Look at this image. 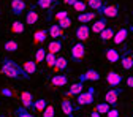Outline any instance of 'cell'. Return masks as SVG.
<instances>
[{
    "instance_id": "obj_1",
    "label": "cell",
    "mask_w": 133,
    "mask_h": 117,
    "mask_svg": "<svg viewBox=\"0 0 133 117\" xmlns=\"http://www.w3.org/2000/svg\"><path fill=\"white\" fill-rule=\"evenodd\" d=\"M2 73H3L5 76L11 78V79H21V78H22V79H27V78H29V76L24 73V70H22L14 60H11V59H5V60H3Z\"/></svg>"
},
{
    "instance_id": "obj_2",
    "label": "cell",
    "mask_w": 133,
    "mask_h": 117,
    "mask_svg": "<svg viewBox=\"0 0 133 117\" xmlns=\"http://www.w3.org/2000/svg\"><path fill=\"white\" fill-rule=\"evenodd\" d=\"M95 100V87H89L86 92H81L78 95V106H87V105H92Z\"/></svg>"
},
{
    "instance_id": "obj_3",
    "label": "cell",
    "mask_w": 133,
    "mask_h": 117,
    "mask_svg": "<svg viewBox=\"0 0 133 117\" xmlns=\"http://www.w3.org/2000/svg\"><path fill=\"white\" fill-rule=\"evenodd\" d=\"M84 56H86V44L81 43V41L73 44V47H71V59L75 62H79L81 59H84Z\"/></svg>"
},
{
    "instance_id": "obj_4",
    "label": "cell",
    "mask_w": 133,
    "mask_h": 117,
    "mask_svg": "<svg viewBox=\"0 0 133 117\" xmlns=\"http://www.w3.org/2000/svg\"><path fill=\"white\" fill-rule=\"evenodd\" d=\"M121 92H122V89H121V87H116V89L108 90V92H106V95H105V103H108L109 106H114L116 103H117V98H119Z\"/></svg>"
},
{
    "instance_id": "obj_5",
    "label": "cell",
    "mask_w": 133,
    "mask_h": 117,
    "mask_svg": "<svg viewBox=\"0 0 133 117\" xmlns=\"http://www.w3.org/2000/svg\"><path fill=\"white\" fill-rule=\"evenodd\" d=\"M76 38L81 41V43H84L89 37H90V27H87L86 24H82V25H79L78 29H76Z\"/></svg>"
},
{
    "instance_id": "obj_6",
    "label": "cell",
    "mask_w": 133,
    "mask_h": 117,
    "mask_svg": "<svg viewBox=\"0 0 133 117\" xmlns=\"http://www.w3.org/2000/svg\"><path fill=\"white\" fill-rule=\"evenodd\" d=\"M106 82L112 87H117L122 84V74H119L117 71H109L106 74Z\"/></svg>"
},
{
    "instance_id": "obj_7",
    "label": "cell",
    "mask_w": 133,
    "mask_h": 117,
    "mask_svg": "<svg viewBox=\"0 0 133 117\" xmlns=\"http://www.w3.org/2000/svg\"><path fill=\"white\" fill-rule=\"evenodd\" d=\"M100 78V73L97 71V70H94V68H90V70H87L84 74H81V78H79V82H82L84 84L86 81H98Z\"/></svg>"
},
{
    "instance_id": "obj_8",
    "label": "cell",
    "mask_w": 133,
    "mask_h": 117,
    "mask_svg": "<svg viewBox=\"0 0 133 117\" xmlns=\"http://www.w3.org/2000/svg\"><path fill=\"white\" fill-rule=\"evenodd\" d=\"M127 37H128V29L127 27H122V29H119L117 32L114 33L112 41H114V44H121V43H124L127 40Z\"/></svg>"
},
{
    "instance_id": "obj_9",
    "label": "cell",
    "mask_w": 133,
    "mask_h": 117,
    "mask_svg": "<svg viewBox=\"0 0 133 117\" xmlns=\"http://www.w3.org/2000/svg\"><path fill=\"white\" fill-rule=\"evenodd\" d=\"M21 105H22V108H25V109L33 108V95H32L30 92H27V90L21 92Z\"/></svg>"
},
{
    "instance_id": "obj_10",
    "label": "cell",
    "mask_w": 133,
    "mask_h": 117,
    "mask_svg": "<svg viewBox=\"0 0 133 117\" xmlns=\"http://www.w3.org/2000/svg\"><path fill=\"white\" fill-rule=\"evenodd\" d=\"M105 57L109 63H116V62H119L121 60V54L117 49H114V47H108L106 49V52H105Z\"/></svg>"
},
{
    "instance_id": "obj_11",
    "label": "cell",
    "mask_w": 133,
    "mask_h": 117,
    "mask_svg": "<svg viewBox=\"0 0 133 117\" xmlns=\"http://www.w3.org/2000/svg\"><path fill=\"white\" fill-rule=\"evenodd\" d=\"M117 6L116 5H105V8L102 10V13L100 14H103L105 18H108V19H112V18H116L117 16Z\"/></svg>"
},
{
    "instance_id": "obj_12",
    "label": "cell",
    "mask_w": 133,
    "mask_h": 117,
    "mask_svg": "<svg viewBox=\"0 0 133 117\" xmlns=\"http://www.w3.org/2000/svg\"><path fill=\"white\" fill-rule=\"evenodd\" d=\"M25 8H27V5H25L24 0H13V2H11V10H13L14 14H21V13H24Z\"/></svg>"
},
{
    "instance_id": "obj_13",
    "label": "cell",
    "mask_w": 133,
    "mask_h": 117,
    "mask_svg": "<svg viewBox=\"0 0 133 117\" xmlns=\"http://www.w3.org/2000/svg\"><path fill=\"white\" fill-rule=\"evenodd\" d=\"M108 25H106V18H102V19H98L97 22H94L92 24V27H90V32H94V33H102L105 29H106Z\"/></svg>"
},
{
    "instance_id": "obj_14",
    "label": "cell",
    "mask_w": 133,
    "mask_h": 117,
    "mask_svg": "<svg viewBox=\"0 0 133 117\" xmlns=\"http://www.w3.org/2000/svg\"><path fill=\"white\" fill-rule=\"evenodd\" d=\"M81 92H84V84L82 82H75V84H71V87H70V90L66 92V95L68 97H78Z\"/></svg>"
},
{
    "instance_id": "obj_15",
    "label": "cell",
    "mask_w": 133,
    "mask_h": 117,
    "mask_svg": "<svg viewBox=\"0 0 133 117\" xmlns=\"http://www.w3.org/2000/svg\"><path fill=\"white\" fill-rule=\"evenodd\" d=\"M21 68L24 70V73H25L27 76H29V74H35V73H37V63L32 62V60H25V62L22 63Z\"/></svg>"
},
{
    "instance_id": "obj_16",
    "label": "cell",
    "mask_w": 133,
    "mask_h": 117,
    "mask_svg": "<svg viewBox=\"0 0 133 117\" xmlns=\"http://www.w3.org/2000/svg\"><path fill=\"white\" fill-rule=\"evenodd\" d=\"M51 84L56 86V87H63L68 84V78H66L65 74H56L52 79H51Z\"/></svg>"
},
{
    "instance_id": "obj_17",
    "label": "cell",
    "mask_w": 133,
    "mask_h": 117,
    "mask_svg": "<svg viewBox=\"0 0 133 117\" xmlns=\"http://www.w3.org/2000/svg\"><path fill=\"white\" fill-rule=\"evenodd\" d=\"M46 38H48V32H46L44 29L37 30L35 33H33V43H35V44H41V43H44Z\"/></svg>"
},
{
    "instance_id": "obj_18",
    "label": "cell",
    "mask_w": 133,
    "mask_h": 117,
    "mask_svg": "<svg viewBox=\"0 0 133 117\" xmlns=\"http://www.w3.org/2000/svg\"><path fill=\"white\" fill-rule=\"evenodd\" d=\"M62 51V43L59 40H52V41H49L48 43V52H51V54H57Z\"/></svg>"
},
{
    "instance_id": "obj_19",
    "label": "cell",
    "mask_w": 133,
    "mask_h": 117,
    "mask_svg": "<svg viewBox=\"0 0 133 117\" xmlns=\"http://www.w3.org/2000/svg\"><path fill=\"white\" fill-rule=\"evenodd\" d=\"M62 111H63V114L65 115H73V112H75V106L71 105V101L70 100H62Z\"/></svg>"
},
{
    "instance_id": "obj_20",
    "label": "cell",
    "mask_w": 133,
    "mask_h": 117,
    "mask_svg": "<svg viewBox=\"0 0 133 117\" xmlns=\"http://www.w3.org/2000/svg\"><path fill=\"white\" fill-rule=\"evenodd\" d=\"M48 33H49V37H52L54 40H57L59 37H62V35H63V30H62V29H60L57 24H52L51 27H49Z\"/></svg>"
},
{
    "instance_id": "obj_21",
    "label": "cell",
    "mask_w": 133,
    "mask_h": 117,
    "mask_svg": "<svg viewBox=\"0 0 133 117\" xmlns=\"http://www.w3.org/2000/svg\"><path fill=\"white\" fill-rule=\"evenodd\" d=\"M38 19H40L38 13H37L35 10H32V11H29V13H27V16H25V24L33 25V24H37V22H38Z\"/></svg>"
},
{
    "instance_id": "obj_22",
    "label": "cell",
    "mask_w": 133,
    "mask_h": 117,
    "mask_svg": "<svg viewBox=\"0 0 133 117\" xmlns=\"http://www.w3.org/2000/svg\"><path fill=\"white\" fill-rule=\"evenodd\" d=\"M87 6H90L94 11H97V13H102V10L105 8V5H103V2L102 0H87Z\"/></svg>"
},
{
    "instance_id": "obj_23",
    "label": "cell",
    "mask_w": 133,
    "mask_h": 117,
    "mask_svg": "<svg viewBox=\"0 0 133 117\" xmlns=\"http://www.w3.org/2000/svg\"><path fill=\"white\" fill-rule=\"evenodd\" d=\"M94 18H95V11H89V13H81V14L78 16V21H79V22H84V24H87V22L94 21Z\"/></svg>"
},
{
    "instance_id": "obj_24",
    "label": "cell",
    "mask_w": 133,
    "mask_h": 117,
    "mask_svg": "<svg viewBox=\"0 0 133 117\" xmlns=\"http://www.w3.org/2000/svg\"><path fill=\"white\" fill-rule=\"evenodd\" d=\"M3 47H5L6 52H16V51L19 49V43L14 41V40H8V41L3 44Z\"/></svg>"
},
{
    "instance_id": "obj_25",
    "label": "cell",
    "mask_w": 133,
    "mask_h": 117,
    "mask_svg": "<svg viewBox=\"0 0 133 117\" xmlns=\"http://www.w3.org/2000/svg\"><path fill=\"white\" fill-rule=\"evenodd\" d=\"M114 29L112 27H106L102 33H100V38H102L103 41H108V40H112V37H114Z\"/></svg>"
},
{
    "instance_id": "obj_26",
    "label": "cell",
    "mask_w": 133,
    "mask_h": 117,
    "mask_svg": "<svg viewBox=\"0 0 133 117\" xmlns=\"http://www.w3.org/2000/svg\"><path fill=\"white\" fill-rule=\"evenodd\" d=\"M68 66V62H66L65 57H57L56 59V63H54V70L59 71V70H65Z\"/></svg>"
},
{
    "instance_id": "obj_27",
    "label": "cell",
    "mask_w": 133,
    "mask_h": 117,
    "mask_svg": "<svg viewBox=\"0 0 133 117\" xmlns=\"http://www.w3.org/2000/svg\"><path fill=\"white\" fill-rule=\"evenodd\" d=\"M46 106H48V105H46V100H44V98H38V100H35V101H33V108H35L37 112H43Z\"/></svg>"
},
{
    "instance_id": "obj_28",
    "label": "cell",
    "mask_w": 133,
    "mask_h": 117,
    "mask_svg": "<svg viewBox=\"0 0 133 117\" xmlns=\"http://www.w3.org/2000/svg\"><path fill=\"white\" fill-rule=\"evenodd\" d=\"M24 30H25V25L19 21H14L11 24V32L13 33H24Z\"/></svg>"
},
{
    "instance_id": "obj_29",
    "label": "cell",
    "mask_w": 133,
    "mask_h": 117,
    "mask_svg": "<svg viewBox=\"0 0 133 117\" xmlns=\"http://www.w3.org/2000/svg\"><path fill=\"white\" fill-rule=\"evenodd\" d=\"M46 49L44 47H40V49H37V52H35V63H41V62H44V57H46Z\"/></svg>"
},
{
    "instance_id": "obj_30",
    "label": "cell",
    "mask_w": 133,
    "mask_h": 117,
    "mask_svg": "<svg viewBox=\"0 0 133 117\" xmlns=\"http://www.w3.org/2000/svg\"><path fill=\"white\" fill-rule=\"evenodd\" d=\"M94 111H95V112H98L100 115H102V114H106V112L109 111V105H108V103H97Z\"/></svg>"
},
{
    "instance_id": "obj_31",
    "label": "cell",
    "mask_w": 133,
    "mask_h": 117,
    "mask_svg": "<svg viewBox=\"0 0 133 117\" xmlns=\"http://www.w3.org/2000/svg\"><path fill=\"white\" fill-rule=\"evenodd\" d=\"M122 68L124 70H131L133 68V60L128 56H122Z\"/></svg>"
},
{
    "instance_id": "obj_32",
    "label": "cell",
    "mask_w": 133,
    "mask_h": 117,
    "mask_svg": "<svg viewBox=\"0 0 133 117\" xmlns=\"http://www.w3.org/2000/svg\"><path fill=\"white\" fill-rule=\"evenodd\" d=\"M56 59H57V56H56V54L48 52V54H46V57H44V62H46V65H48V66H51V68H54Z\"/></svg>"
},
{
    "instance_id": "obj_33",
    "label": "cell",
    "mask_w": 133,
    "mask_h": 117,
    "mask_svg": "<svg viewBox=\"0 0 133 117\" xmlns=\"http://www.w3.org/2000/svg\"><path fill=\"white\" fill-rule=\"evenodd\" d=\"M73 8L76 10V11H81V13H86V10H87V3L84 2V0H78V2L73 5Z\"/></svg>"
},
{
    "instance_id": "obj_34",
    "label": "cell",
    "mask_w": 133,
    "mask_h": 117,
    "mask_svg": "<svg viewBox=\"0 0 133 117\" xmlns=\"http://www.w3.org/2000/svg\"><path fill=\"white\" fill-rule=\"evenodd\" d=\"M16 117H35V115H33V114H30L25 108H18V109H16Z\"/></svg>"
},
{
    "instance_id": "obj_35",
    "label": "cell",
    "mask_w": 133,
    "mask_h": 117,
    "mask_svg": "<svg viewBox=\"0 0 133 117\" xmlns=\"http://www.w3.org/2000/svg\"><path fill=\"white\" fill-rule=\"evenodd\" d=\"M54 114H56V108L52 105H48L43 111V117H54Z\"/></svg>"
},
{
    "instance_id": "obj_36",
    "label": "cell",
    "mask_w": 133,
    "mask_h": 117,
    "mask_svg": "<svg viewBox=\"0 0 133 117\" xmlns=\"http://www.w3.org/2000/svg\"><path fill=\"white\" fill-rule=\"evenodd\" d=\"M37 5H38L40 8H43V10H48V8H51V5H52V0H38V2H37Z\"/></svg>"
},
{
    "instance_id": "obj_37",
    "label": "cell",
    "mask_w": 133,
    "mask_h": 117,
    "mask_svg": "<svg viewBox=\"0 0 133 117\" xmlns=\"http://www.w3.org/2000/svg\"><path fill=\"white\" fill-rule=\"evenodd\" d=\"M57 25H59L62 30H63V29H68V27L71 25V19H70V18H65V19L59 21V22H57Z\"/></svg>"
},
{
    "instance_id": "obj_38",
    "label": "cell",
    "mask_w": 133,
    "mask_h": 117,
    "mask_svg": "<svg viewBox=\"0 0 133 117\" xmlns=\"http://www.w3.org/2000/svg\"><path fill=\"white\" fill-rule=\"evenodd\" d=\"M65 18H68V11H65V10H59V11L56 13V19H57V22H59V21H62V19H65Z\"/></svg>"
},
{
    "instance_id": "obj_39",
    "label": "cell",
    "mask_w": 133,
    "mask_h": 117,
    "mask_svg": "<svg viewBox=\"0 0 133 117\" xmlns=\"http://www.w3.org/2000/svg\"><path fill=\"white\" fill-rule=\"evenodd\" d=\"M106 115H108V117H119V109H116V108H114V109H109V111L106 112Z\"/></svg>"
},
{
    "instance_id": "obj_40",
    "label": "cell",
    "mask_w": 133,
    "mask_h": 117,
    "mask_svg": "<svg viewBox=\"0 0 133 117\" xmlns=\"http://www.w3.org/2000/svg\"><path fill=\"white\" fill-rule=\"evenodd\" d=\"M2 95H3V97H13V92H11L10 89H3V90H2Z\"/></svg>"
},
{
    "instance_id": "obj_41",
    "label": "cell",
    "mask_w": 133,
    "mask_h": 117,
    "mask_svg": "<svg viewBox=\"0 0 133 117\" xmlns=\"http://www.w3.org/2000/svg\"><path fill=\"white\" fill-rule=\"evenodd\" d=\"M76 2H78V0H63V3H65V5H68V6H73Z\"/></svg>"
},
{
    "instance_id": "obj_42",
    "label": "cell",
    "mask_w": 133,
    "mask_h": 117,
    "mask_svg": "<svg viewBox=\"0 0 133 117\" xmlns=\"http://www.w3.org/2000/svg\"><path fill=\"white\" fill-rule=\"evenodd\" d=\"M127 84H128V87H133V76H130L127 79Z\"/></svg>"
},
{
    "instance_id": "obj_43",
    "label": "cell",
    "mask_w": 133,
    "mask_h": 117,
    "mask_svg": "<svg viewBox=\"0 0 133 117\" xmlns=\"http://www.w3.org/2000/svg\"><path fill=\"white\" fill-rule=\"evenodd\" d=\"M90 117H102V115H100V114H98V112H95V111H94V112H92V114H90Z\"/></svg>"
},
{
    "instance_id": "obj_44",
    "label": "cell",
    "mask_w": 133,
    "mask_h": 117,
    "mask_svg": "<svg viewBox=\"0 0 133 117\" xmlns=\"http://www.w3.org/2000/svg\"><path fill=\"white\" fill-rule=\"evenodd\" d=\"M130 59H131V60H133V52H131V56H130Z\"/></svg>"
},
{
    "instance_id": "obj_45",
    "label": "cell",
    "mask_w": 133,
    "mask_h": 117,
    "mask_svg": "<svg viewBox=\"0 0 133 117\" xmlns=\"http://www.w3.org/2000/svg\"><path fill=\"white\" fill-rule=\"evenodd\" d=\"M66 117H73V115H66Z\"/></svg>"
},
{
    "instance_id": "obj_46",
    "label": "cell",
    "mask_w": 133,
    "mask_h": 117,
    "mask_svg": "<svg viewBox=\"0 0 133 117\" xmlns=\"http://www.w3.org/2000/svg\"><path fill=\"white\" fill-rule=\"evenodd\" d=\"M52 2H57V0H52Z\"/></svg>"
},
{
    "instance_id": "obj_47",
    "label": "cell",
    "mask_w": 133,
    "mask_h": 117,
    "mask_svg": "<svg viewBox=\"0 0 133 117\" xmlns=\"http://www.w3.org/2000/svg\"><path fill=\"white\" fill-rule=\"evenodd\" d=\"M131 32H133V27H131Z\"/></svg>"
},
{
    "instance_id": "obj_48",
    "label": "cell",
    "mask_w": 133,
    "mask_h": 117,
    "mask_svg": "<svg viewBox=\"0 0 133 117\" xmlns=\"http://www.w3.org/2000/svg\"><path fill=\"white\" fill-rule=\"evenodd\" d=\"M131 117H133V112H131Z\"/></svg>"
},
{
    "instance_id": "obj_49",
    "label": "cell",
    "mask_w": 133,
    "mask_h": 117,
    "mask_svg": "<svg viewBox=\"0 0 133 117\" xmlns=\"http://www.w3.org/2000/svg\"><path fill=\"white\" fill-rule=\"evenodd\" d=\"M24 2H25V0H24Z\"/></svg>"
}]
</instances>
